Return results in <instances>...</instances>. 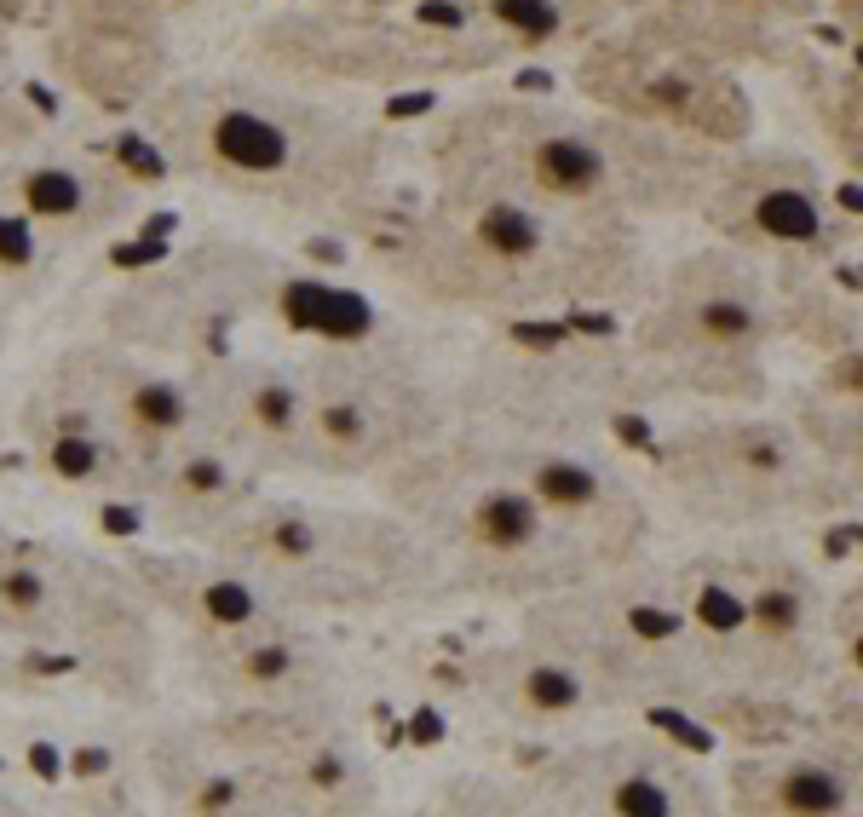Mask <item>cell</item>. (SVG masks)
Here are the masks:
<instances>
[{"label":"cell","mask_w":863,"mask_h":817,"mask_svg":"<svg viewBox=\"0 0 863 817\" xmlns=\"http://www.w3.org/2000/svg\"><path fill=\"white\" fill-rule=\"evenodd\" d=\"M213 150H219L231 167L271 173V167H282V156H288V139H282L277 121L248 116V110H225L219 127H213Z\"/></svg>","instance_id":"6da1fadb"},{"label":"cell","mask_w":863,"mask_h":817,"mask_svg":"<svg viewBox=\"0 0 863 817\" xmlns=\"http://www.w3.org/2000/svg\"><path fill=\"white\" fill-rule=\"evenodd\" d=\"M288 317L305 328H323V334H363L369 328V305L357 294H334L323 282H294L288 288Z\"/></svg>","instance_id":"7a4b0ae2"},{"label":"cell","mask_w":863,"mask_h":817,"mask_svg":"<svg viewBox=\"0 0 863 817\" xmlns=\"http://www.w3.org/2000/svg\"><path fill=\"white\" fill-rule=\"evenodd\" d=\"M536 162H541V179H547V185H559V190H587L599 173H605L599 150L582 144V139H547Z\"/></svg>","instance_id":"3957f363"},{"label":"cell","mask_w":863,"mask_h":817,"mask_svg":"<svg viewBox=\"0 0 863 817\" xmlns=\"http://www.w3.org/2000/svg\"><path fill=\"white\" fill-rule=\"evenodd\" d=\"M783 800H789V812H800V817H829V812H840L846 783H840L829 766H800L783 777Z\"/></svg>","instance_id":"277c9868"},{"label":"cell","mask_w":863,"mask_h":817,"mask_svg":"<svg viewBox=\"0 0 863 817\" xmlns=\"http://www.w3.org/2000/svg\"><path fill=\"white\" fill-rule=\"evenodd\" d=\"M754 219H760L771 236H783V242H806V236H817V225H823L812 208V196H800V190H771Z\"/></svg>","instance_id":"5b68a950"},{"label":"cell","mask_w":863,"mask_h":817,"mask_svg":"<svg viewBox=\"0 0 863 817\" xmlns=\"http://www.w3.org/2000/svg\"><path fill=\"white\" fill-rule=\"evenodd\" d=\"M484 530H490L495 547H524V541L536 536V501H524V495L501 490L484 501Z\"/></svg>","instance_id":"8992f818"},{"label":"cell","mask_w":863,"mask_h":817,"mask_svg":"<svg viewBox=\"0 0 863 817\" xmlns=\"http://www.w3.org/2000/svg\"><path fill=\"white\" fill-rule=\"evenodd\" d=\"M24 202L29 213H47V219H64V213L81 208V179L64 173V167H41L24 179Z\"/></svg>","instance_id":"52a82bcc"},{"label":"cell","mask_w":863,"mask_h":817,"mask_svg":"<svg viewBox=\"0 0 863 817\" xmlns=\"http://www.w3.org/2000/svg\"><path fill=\"white\" fill-rule=\"evenodd\" d=\"M478 231H484V242H490L495 254H513V259L536 254V242H541V225L524 208H490L478 219Z\"/></svg>","instance_id":"ba28073f"},{"label":"cell","mask_w":863,"mask_h":817,"mask_svg":"<svg viewBox=\"0 0 863 817\" xmlns=\"http://www.w3.org/2000/svg\"><path fill=\"white\" fill-rule=\"evenodd\" d=\"M536 490H541V501H553V507H587V501H593V472L570 467V461H547V467L536 472Z\"/></svg>","instance_id":"9c48e42d"},{"label":"cell","mask_w":863,"mask_h":817,"mask_svg":"<svg viewBox=\"0 0 863 817\" xmlns=\"http://www.w3.org/2000/svg\"><path fill=\"white\" fill-rule=\"evenodd\" d=\"M133 415H139L144 426L167 432V426L185 421V397L173 392V386H162V380H144L139 392H133Z\"/></svg>","instance_id":"30bf717a"},{"label":"cell","mask_w":863,"mask_h":817,"mask_svg":"<svg viewBox=\"0 0 863 817\" xmlns=\"http://www.w3.org/2000/svg\"><path fill=\"white\" fill-rule=\"evenodd\" d=\"M495 18L501 24L524 29V35H553L559 29V12H553V0H490Z\"/></svg>","instance_id":"8fae6325"},{"label":"cell","mask_w":863,"mask_h":817,"mask_svg":"<svg viewBox=\"0 0 863 817\" xmlns=\"http://www.w3.org/2000/svg\"><path fill=\"white\" fill-rule=\"evenodd\" d=\"M616 806H622V817H674L668 789H656L651 777H628V783L616 789Z\"/></svg>","instance_id":"7c38bea8"},{"label":"cell","mask_w":863,"mask_h":817,"mask_svg":"<svg viewBox=\"0 0 863 817\" xmlns=\"http://www.w3.org/2000/svg\"><path fill=\"white\" fill-rule=\"evenodd\" d=\"M530 702H541V708H576L582 702V679L564 674V668H536L530 674Z\"/></svg>","instance_id":"4fadbf2b"},{"label":"cell","mask_w":863,"mask_h":817,"mask_svg":"<svg viewBox=\"0 0 863 817\" xmlns=\"http://www.w3.org/2000/svg\"><path fill=\"white\" fill-rule=\"evenodd\" d=\"M208 610L219 622H248L254 616V593L242 582H219V587H208Z\"/></svg>","instance_id":"5bb4252c"},{"label":"cell","mask_w":863,"mask_h":817,"mask_svg":"<svg viewBox=\"0 0 863 817\" xmlns=\"http://www.w3.org/2000/svg\"><path fill=\"white\" fill-rule=\"evenodd\" d=\"M29 259H35V231L24 219L0 213V265H29Z\"/></svg>","instance_id":"9a60e30c"},{"label":"cell","mask_w":863,"mask_h":817,"mask_svg":"<svg viewBox=\"0 0 863 817\" xmlns=\"http://www.w3.org/2000/svg\"><path fill=\"white\" fill-rule=\"evenodd\" d=\"M52 467L64 472V478H87V472L98 467V449L87 444V438H58V444H52Z\"/></svg>","instance_id":"2e32d148"},{"label":"cell","mask_w":863,"mask_h":817,"mask_svg":"<svg viewBox=\"0 0 863 817\" xmlns=\"http://www.w3.org/2000/svg\"><path fill=\"white\" fill-rule=\"evenodd\" d=\"M702 323L714 328V334H748V305H737V300H714L708 311H702Z\"/></svg>","instance_id":"e0dca14e"},{"label":"cell","mask_w":863,"mask_h":817,"mask_svg":"<svg viewBox=\"0 0 863 817\" xmlns=\"http://www.w3.org/2000/svg\"><path fill=\"white\" fill-rule=\"evenodd\" d=\"M794 616H800V605L789 593H760V622L766 628H794Z\"/></svg>","instance_id":"ac0fdd59"},{"label":"cell","mask_w":863,"mask_h":817,"mask_svg":"<svg viewBox=\"0 0 863 817\" xmlns=\"http://www.w3.org/2000/svg\"><path fill=\"white\" fill-rule=\"evenodd\" d=\"M259 421L288 426V421H294V392H282V386H271V392H259Z\"/></svg>","instance_id":"d6986e66"},{"label":"cell","mask_w":863,"mask_h":817,"mask_svg":"<svg viewBox=\"0 0 863 817\" xmlns=\"http://www.w3.org/2000/svg\"><path fill=\"white\" fill-rule=\"evenodd\" d=\"M323 426L334 432V438H357V432H363V415H357V403H328Z\"/></svg>","instance_id":"ffe728a7"},{"label":"cell","mask_w":863,"mask_h":817,"mask_svg":"<svg viewBox=\"0 0 863 817\" xmlns=\"http://www.w3.org/2000/svg\"><path fill=\"white\" fill-rule=\"evenodd\" d=\"M702 610H708V622H714V628H731V622L743 616V605H737L731 593H720V587H714V593L702 599Z\"/></svg>","instance_id":"44dd1931"},{"label":"cell","mask_w":863,"mask_h":817,"mask_svg":"<svg viewBox=\"0 0 863 817\" xmlns=\"http://www.w3.org/2000/svg\"><path fill=\"white\" fill-rule=\"evenodd\" d=\"M271 541H277L282 553H311V530H305V524H277Z\"/></svg>","instance_id":"7402d4cb"},{"label":"cell","mask_w":863,"mask_h":817,"mask_svg":"<svg viewBox=\"0 0 863 817\" xmlns=\"http://www.w3.org/2000/svg\"><path fill=\"white\" fill-rule=\"evenodd\" d=\"M121 162H133V167H139V173H150V179L162 173V162H156V156H150V150H144L139 139H121Z\"/></svg>","instance_id":"603a6c76"},{"label":"cell","mask_w":863,"mask_h":817,"mask_svg":"<svg viewBox=\"0 0 863 817\" xmlns=\"http://www.w3.org/2000/svg\"><path fill=\"white\" fill-rule=\"evenodd\" d=\"M633 628L651 633V639H662V633H674L679 622H674V616H656V610H639V616H633Z\"/></svg>","instance_id":"cb8c5ba5"},{"label":"cell","mask_w":863,"mask_h":817,"mask_svg":"<svg viewBox=\"0 0 863 817\" xmlns=\"http://www.w3.org/2000/svg\"><path fill=\"white\" fill-rule=\"evenodd\" d=\"M190 484H196V490H219V484H225V472L213 467V461H196V467H190Z\"/></svg>","instance_id":"d4e9b609"},{"label":"cell","mask_w":863,"mask_h":817,"mask_svg":"<svg viewBox=\"0 0 863 817\" xmlns=\"http://www.w3.org/2000/svg\"><path fill=\"white\" fill-rule=\"evenodd\" d=\"M420 18H426V24H449V29L461 24V12H455V6H444V0H426V6H420Z\"/></svg>","instance_id":"484cf974"},{"label":"cell","mask_w":863,"mask_h":817,"mask_svg":"<svg viewBox=\"0 0 863 817\" xmlns=\"http://www.w3.org/2000/svg\"><path fill=\"white\" fill-rule=\"evenodd\" d=\"M840 202H846L852 213H863V190H858V185H846V190H840Z\"/></svg>","instance_id":"4316f807"},{"label":"cell","mask_w":863,"mask_h":817,"mask_svg":"<svg viewBox=\"0 0 863 817\" xmlns=\"http://www.w3.org/2000/svg\"><path fill=\"white\" fill-rule=\"evenodd\" d=\"M858 656H863V645H858Z\"/></svg>","instance_id":"83f0119b"}]
</instances>
